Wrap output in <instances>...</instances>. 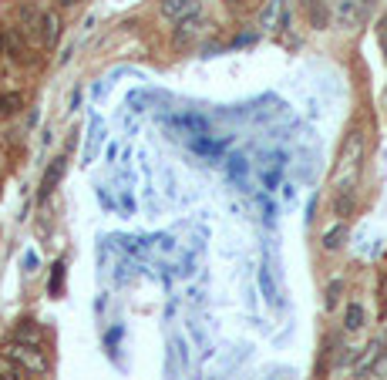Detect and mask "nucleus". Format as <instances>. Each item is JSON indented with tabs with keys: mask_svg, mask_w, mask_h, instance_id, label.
<instances>
[{
	"mask_svg": "<svg viewBox=\"0 0 387 380\" xmlns=\"http://www.w3.org/2000/svg\"><path fill=\"white\" fill-rule=\"evenodd\" d=\"M0 350H3V357L10 360V363H17L21 370L34 374V377L47 374V357H44L41 347H31V343H21V340H14V336H10Z\"/></svg>",
	"mask_w": 387,
	"mask_h": 380,
	"instance_id": "1",
	"label": "nucleus"
},
{
	"mask_svg": "<svg viewBox=\"0 0 387 380\" xmlns=\"http://www.w3.org/2000/svg\"><path fill=\"white\" fill-rule=\"evenodd\" d=\"M158 14L169 24H182L189 17H199L202 14V0H162L158 3Z\"/></svg>",
	"mask_w": 387,
	"mask_h": 380,
	"instance_id": "2",
	"label": "nucleus"
},
{
	"mask_svg": "<svg viewBox=\"0 0 387 380\" xmlns=\"http://www.w3.org/2000/svg\"><path fill=\"white\" fill-rule=\"evenodd\" d=\"M370 10V0H337L334 3V17L340 27H357Z\"/></svg>",
	"mask_w": 387,
	"mask_h": 380,
	"instance_id": "3",
	"label": "nucleus"
},
{
	"mask_svg": "<svg viewBox=\"0 0 387 380\" xmlns=\"http://www.w3.org/2000/svg\"><path fill=\"white\" fill-rule=\"evenodd\" d=\"M286 24H290L286 0H266L263 10H259V27L263 31H277V27H286Z\"/></svg>",
	"mask_w": 387,
	"mask_h": 380,
	"instance_id": "4",
	"label": "nucleus"
},
{
	"mask_svg": "<svg viewBox=\"0 0 387 380\" xmlns=\"http://www.w3.org/2000/svg\"><path fill=\"white\" fill-rule=\"evenodd\" d=\"M58 37H61V17H58V10H44L41 27H38V44L54 47L58 44Z\"/></svg>",
	"mask_w": 387,
	"mask_h": 380,
	"instance_id": "5",
	"label": "nucleus"
},
{
	"mask_svg": "<svg viewBox=\"0 0 387 380\" xmlns=\"http://www.w3.org/2000/svg\"><path fill=\"white\" fill-rule=\"evenodd\" d=\"M65 172H67V158H54L51 169L44 172V179H41V202L51 199V192L58 189V182L65 179Z\"/></svg>",
	"mask_w": 387,
	"mask_h": 380,
	"instance_id": "6",
	"label": "nucleus"
},
{
	"mask_svg": "<svg viewBox=\"0 0 387 380\" xmlns=\"http://www.w3.org/2000/svg\"><path fill=\"white\" fill-rule=\"evenodd\" d=\"M202 31H206L202 14H199V17H189V21H182V24H175V44H192Z\"/></svg>",
	"mask_w": 387,
	"mask_h": 380,
	"instance_id": "7",
	"label": "nucleus"
},
{
	"mask_svg": "<svg viewBox=\"0 0 387 380\" xmlns=\"http://www.w3.org/2000/svg\"><path fill=\"white\" fill-rule=\"evenodd\" d=\"M344 239H347V223L340 219V223H334L327 232H323L320 243H323V249H327V252H337V249L344 246Z\"/></svg>",
	"mask_w": 387,
	"mask_h": 380,
	"instance_id": "8",
	"label": "nucleus"
},
{
	"mask_svg": "<svg viewBox=\"0 0 387 380\" xmlns=\"http://www.w3.org/2000/svg\"><path fill=\"white\" fill-rule=\"evenodd\" d=\"M14 340L31 343V347H41V330L34 327V320H17L14 323Z\"/></svg>",
	"mask_w": 387,
	"mask_h": 380,
	"instance_id": "9",
	"label": "nucleus"
},
{
	"mask_svg": "<svg viewBox=\"0 0 387 380\" xmlns=\"http://www.w3.org/2000/svg\"><path fill=\"white\" fill-rule=\"evenodd\" d=\"M24 108V98L17 91H10V94H0V121H7V118H14V114H21Z\"/></svg>",
	"mask_w": 387,
	"mask_h": 380,
	"instance_id": "10",
	"label": "nucleus"
},
{
	"mask_svg": "<svg viewBox=\"0 0 387 380\" xmlns=\"http://www.w3.org/2000/svg\"><path fill=\"white\" fill-rule=\"evenodd\" d=\"M361 327H364V306H361V303H350L347 313H344V330L347 334H357Z\"/></svg>",
	"mask_w": 387,
	"mask_h": 380,
	"instance_id": "11",
	"label": "nucleus"
},
{
	"mask_svg": "<svg viewBox=\"0 0 387 380\" xmlns=\"http://www.w3.org/2000/svg\"><path fill=\"white\" fill-rule=\"evenodd\" d=\"M323 296H327V300H323V306H327V310H334V306L340 303V296H344V279H340V276H337V279H330Z\"/></svg>",
	"mask_w": 387,
	"mask_h": 380,
	"instance_id": "12",
	"label": "nucleus"
},
{
	"mask_svg": "<svg viewBox=\"0 0 387 380\" xmlns=\"http://www.w3.org/2000/svg\"><path fill=\"white\" fill-rule=\"evenodd\" d=\"M354 192H337V199H334V216H340V219H347L350 212H354Z\"/></svg>",
	"mask_w": 387,
	"mask_h": 380,
	"instance_id": "13",
	"label": "nucleus"
},
{
	"mask_svg": "<svg viewBox=\"0 0 387 380\" xmlns=\"http://www.w3.org/2000/svg\"><path fill=\"white\" fill-rule=\"evenodd\" d=\"M300 3H303V10L310 14V21H313V27H323V21H327V14H323L320 0H300Z\"/></svg>",
	"mask_w": 387,
	"mask_h": 380,
	"instance_id": "14",
	"label": "nucleus"
},
{
	"mask_svg": "<svg viewBox=\"0 0 387 380\" xmlns=\"http://www.w3.org/2000/svg\"><path fill=\"white\" fill-rule=\"evenodd\" d=\"M61 279H65V263H54V273H51V293L54 296L61 293Z\"/></svg>",
	"mask_w": 387,
	"mask_h": 380,
	"instance_id": "15",
	"label": "nucleus"
},
{
	"mask_svg": "<svg viewBox=\"0 0 387 380\" xmlns=\"http://www.w3.org/2000/svg\"><path fill=\"white\" fill-rule=\"evenodd\" d=\"M370 377L387 380V350H381V357H377V363H374V370H370Z\"/></svg>",
	"mask_w": 387,
	"mask_h": 380,
	"instance_id": "16",
	"label": "nucleus"
},
{
	"mask_svg": "<svg viewBox=\"0 0 387 380\" xmlns=\"http://www.w3.org/2000/svg\"><path fill=\"white\" fill-rule=\"evenodd\" d=\"M377 37H381V47H384V54H387V17L377 24Z\"/></svg>",
	"mask_w": 387,
	"mask_h": 380,
	"instance_id": "17",
	"label": "nucleus"
},
{
	"mask_svg": "<svg viewBox=\"0 0 387 380\" xmlns=\"http://www.w3.org/2000/svg\"><path fill=\"white\" fill-rule=\"evenodd\" d=\"M0 380H14V370H10V377H3V374H0Z\"/></svg>",
	"mask_w": 387,
	"mask_h": 380,
	"instance_id": "18",
	"label": "nucleus"
}]
</instances>
